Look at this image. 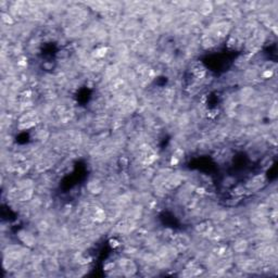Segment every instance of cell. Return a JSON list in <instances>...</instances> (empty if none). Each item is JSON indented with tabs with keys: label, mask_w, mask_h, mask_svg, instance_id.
<instances>
[{
	"label": "cell",
	"mask_w": 278,
	"mask_h": 278,
	"mask_svg": "<svg viewBox=\"0 0 278 278\" xmlns=\"http://www.w3.org/2000/svg\"><path fill=\"white\" fill-rule=\"evenodd\" d=\"M214 10L213 3L208 2V1H203L200 2V7H199V13L204 16H208V14H211Z\"/></svg>",
	"instance_id": "1"
},
{
	"label": "cell",
	"mask_w": 278,
	"mask_h": 278,
	"mask_svg": "<svg viewBox=\"0 0 278 278\" xmlns=\"http://www.w3.org/2000/svg\"><path fill=\"white\" fill-rule=\"evenodd\" d=\"M87 188H88V190H89L90 194H99L102 192V189H103V187H102V185L100 184L98 180H92V181H89L88 183V185H87Z\"/></svg>",
	"instance_id": "2"
},
{
	"label": "cell",
	"mask_w": 278,
	"mask_h": 278,
	"mask_svg": "<svg viewBox=\"0 0 278 278\" xmlns=\"http://www.w3.org/2000/svg\"><path fill=\"white\" fill-rule=\"evenodd\" d=\"M247 248H248V242H247L246 240H238L236 243H235V246H233V251L235 252H237V253H242V252H244V251L247 250Z\"/></svg>",
	"instance_id": "3"
},
{
	"label": "cell",
	"mask_w": 278,
	"mask_h": 278,
	"mask_svg": "<svg viewBox=\"0 0 278 278\" xmlns=\"http://www.w3.org/2000/svg\"><path fill=\"white\" fill-rule=\"evenodd\" d=\"M108 51H109L108 47H99L92 51L94 52V53H92V58H94V59H101V58H103L104 55H108Z\"/></svg>",
	"instance_id": "4"
},
{
	"label": "cell",
	"mask_w": 278,
	"mask_h": 278,
	"mask_svg": "<svg viewBox=\"0 0 278 278\" xmlns=\"http://www.w3.org/2000/svg\"><path fill=\"white\" fill-rule=\"evenodd\" d=\"M246 192H247V188L243 185H237V186L233 187V191H231V194L235 197H242Z\"/></svg>",
	"instance_id": "5"
},
{
	"label": "cell",
	"mask_w": 278,
	"mask_h": 278,
	"mask_svg": "<svg viewBox=\"0 0 278 278\" xmlns=\"http://www.w3.org/2000/svg\"><path fill=\"white\" fill-rule=\"evenodd\" d=\"M208 223H204V222H201V223H198L197 226L194 227L196 231L198 233H208Z\"/></svg>",
	"instance_id": "6"
},
{
	"label": "cell",
	"mask_w": 278,
	"mask_h": 278,
	"mask_svg": "<svg viewBox=\"0 0 278 278\" xmlns=\"http://www.w3.org/2000/svg\"><path fill=\"white\" fill-rule=\"evenodd\" d=\"M117 73H119V67L116 65H111V66L107 67V70H105V75L109 78H113Z\"/></svg>",
	"instance_id": "7"
},
{
	"label": "cell",
	"mask_w": 278,
	"mask_h": 278,
	"mask_svg": "<svg viewBox=\"0 0 278 278\" xmlns=\"http://www.w3.org/2000/svg\"><path fill=\"white\" fill-rule=\"evenodd\" d=\"M117 165L123 169H127L129 166V159L126 156H119L117 159Z\"/></svg>",
	"instance_id": "8"
},
{
	"label": "cell",
	"mask_w": 278,
	"mask_h": 278,
	"mask_svg": "<svg viewBox=\"0 0 278 278\" xmlns=\"http://www.w3.org/2000/svg\"><path fill=\"white\" fill-rule=\"evenodd\" d=\"M1 20H2V22L7 25L13 24V17H12V15H10L9 13H5V12L1 13Z\"/></svg>",
	"instance_id": "9"
},
{
	"label": "cell",
	"mask_w": 278,
	"mask_h": 278,
	"mask_svg": "<svg viewBox=\"0 0 278 278\" xmlns=\"http://www.w3.org/2000/svg\"><path fill=\"white\" fill-rule=\"evenodd\" d=\"M160 62L162 63H171L172 62V55L169 53V52L165 51L163 52L161 55V57H160Z\"/></svg>",
	"instance_id": "10"
},
{
	"label": "cell",
	"mask_w": 278,
	"mask_h": 278,
	"mask_svg": "<svg viewBox=\"0 0 278 278\" xmlns=\"http://www.w3.org/2000/svg\"><path fill=\"white\" fill-rule=\"evenodd\" d=\"M57 58L58 59H61V61H67L70 58V52L67 50H60L57 53Z\"/></svg>",
	"instance_id": "11"
},
{
	"label": "cell",
	"mask_w": 278,
	"mask_h": 278,
	"mask_svg": "<svg viewBox=\"0 0 278 278\" xmlns=\"http://www.w3.org/2000/svg\"><path fill=\"white\" fill-rule=\"evenodd\" d=\"M173 156L177 158L178 160L184 159V156H185V150L183 149V148H176V149L174 150V152H173Z\"/></svg>",
	"instance_id": "12"
},
{
	"label": "cell",
	"mask_w": 278,
	"mask_h": 278,
	"mask_svg": "<svg viewBox=\"0 0 278 278\" xmlns=\"http://www.w3.org/2000/svg\"><path fill=\"white\" fill-rule=\"evenodd\" d=\"M236 184V179L233 178V177H230V176H227L225 179H224V183L223 185L225 187H229V186H233V185Z\"/></svg>",
	"instance_id": "13"
},
{
	"label": "cell",
	"mask_w": 278,
	"mask_h": 278,
	"mask_svg": "<svg viewBox=\"0 0 278 278\" xmlns=\"http://www.w3.org/2000/svg\"><path fill=\"white\" fill-rule=\"evenodd\" d=\"M274 74H275L274 71H269V70H267V71H263L262 74H261V76L263 77L264 80H268V78H272V77L274 76Z\"/></svg>",
	"instance_id": "14"
},
{
	"label": "cell",
	"mask_w": 278,
	"mask_h": 278,
	"mask_svg": "<svg viewBox=\"0 0 278 278\" xmlns=\"http://www.w3.org/2000/svg\"><path fill=\"white\" fill-rule=\"evenodd\" d=\"M55 65L52 62H49V61H46V62L42 63V69L46 70V71H51V70L55 69Z\"/></svg>",
	"instance_id": "15"
},
{
	"label": "cell",
	"mask_w": 278,
	"mask_h": 278,
	"mask_svg": "<svg viewBox=\"0 0 278 278\" xmlns=\"http://www.w3.org/2000/svg\"><path fill=\"white\" fill-rule=\"evenodd\" d=\"M115 267V263H113V262H109V263H107L105 265L103 266V269L105 272H110V271H113Z\"/></svg>",
	"instance_id": "16"
},
{
	"label": "cell",
	"mask_w": 278,
	"mask_h": 278,
	"mask_svg": "<svg viewBox=\"0 0 278 278\" xmlns=\"http://www.w3.org/2000/svg\"><path fill=\"white\" fill-rule=\"evenodd\" d=\"M196 194H198V196H203V194H206V189L204 188V187H197L196 188Z\"/></svg>",
	"instance_id": "17"
},
{
	"label": "cell",
	"mask_w": 278,
	"mask_h": 278,
	"mask_svg": "<svg viewBox=\"0 0 278 278\" xmlns=\"http://www.w3.org/2000/svg\"><path fill=\"white\" fill-rule=\"evenodd\" d=\"M109 243H110V246L112 247V248H117V247H119V241L117 240V239H115V238H113V239H110V241H109Z\"/></svg>",
	"instance_id": "18"
},
{
	"label": "cell",
	"mask_w": 278,
	"mask_h": 278,
	"mask_svg": "<svg viewBox=\"0 0 278 278\" xmlns=\"http://www.w3.org/2000/svg\"><path fill=\"white\" fill-rule=\"evenodd\" d=\"M179 162H180V160H178L177 158L172 155L171 160H169V165H171V166H176V165L179 164Z\"/></svg>",
	"instance_id": "19"
}]
</instances>
